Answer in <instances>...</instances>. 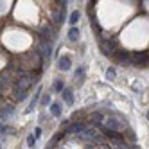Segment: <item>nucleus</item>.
Returning <instances> with one entry per match:
<instances>
[{"mask_svg": "<svg viewBox=\"0 0 149 149\" xmlns=\"http://www.w3.org/2000/svg\"><path fill=\"white\" fill-rule=\"evenodd\" d=\"M33 84H34L33 76H29V74H25V72H20V74H18V77H16V81L13 83V93H15V99L24 101L27 95H29L31 88H33Z\"/></svg>", "mask_w": 149, "mask_h": 149, "instance_id": "1", "label": "nucleus"}, {"mask_svg": "<svg viewBox=\"0 0 149 149\" xmlns=\"http://www.w3.org/2000/svg\"><path fill=\"white\" fill-rule=\"evenodd\" d=\"M86 127H88V124H86V122H81V120H74V122H70V124L67 126L65 133H67V135H74V136H76V135H79L83 130H86Z\"/></svg>", "mask_w": 149, "mask_h": 149, "instance_id": "2", "label": "nucleus"}, {"mask_svg": "<svg viewBox=\"0 0 149 149\" xmlns=\"http://www.w3.org/2000/svg\"><path fill=\"white\" fill-rule=\"evenodd\" d=\"M131 65L135 67H147L149 65V54L147 52H135L131 56Z\"/></svg>", "mask_w": 149, "mask_h": 149, "instance_id": "3", "label": "nucleus"}, {"mask_svg": "<svg viewBox=\"0 0 149 149\" xmlns=\"http://www.w3.org/2000/svg\"><path fill=\"white\" fill-rule=\"evenodd\" d=\"M13 113H15V106L13 104H2V106H0V120L11 119Z\"/></svg>", "mask_w": 149, "mask_h": 149, "instance_id": "4", "label": "nucleus"}, {"mask_svg": "<svg viewBox=\"0 0 149 149\" xmlns=\"http://www.w3.org/2000/svg\"><path fill=\"white\" fill-rule=\"evenodd\" d=\"M40 97H41V86H38V88H36V93L33 95V99H31L29 106L25 108V113H33V111H34V108H36L38 102H40Z\"/></svg>", "mask_w": 149, "mask_h": 149, "instance_id": "5", "label": "nucleus"}, {"mask_svg": "<svg viewBox=\"0 0 149 149\" xmlns=\"http://www.w3.org/2000/svg\"><path fill=\"white\" fill-rule=\"evenodd\" d=\"M58 68L63 70V72H68V70L72 68V59H70L68 56H61V58L58 59Z\"/></svg>", "mask_w": 149, "mask_h": 149, "instance_id": "6", "label": "nucleus"}, {"mask_svg": "<svg viewBox=\"0 0 149 149\" xmlns=\"http://www.w3.org/2000/svg\"><path fill=\"white\" fill-rule=\"evenodd\" d=\"M61 99H63V102H67L68 106H72L74 104V92H72V88H63L61 90Z\"/></svg>", "mask_w": 149, "mask_h": 149, "instance_id": "7", "label": "nucleus"}, {"mask_svg": "<svg viewBox=\"0 0 149 149\" xmlns=\"http://www.w3.org/2000/svg\"><path fill=\"white\" fill-rule=\"evenodd\" d=\"M117 59V63H122V65H130V63H131V56L130 54H127V52L126 50H120V52H117V56H115Z\"/></svg>", "mask_w": 149, "mask_h": 149, "instance_id": "8", "label": "nucleus"}, {"mask_svg": "<svg viewBox=\"0 0 149 149\" xmlns=\"http://www.w3.org/2000/svg\"><path fill=\"white\" fill-rule=\"evenodd\" d=\"M79 36H81V33H79V29H77L76 25H72V27L68 29V34H67L68 41H72V43H76V41L79 40Z\"/></svg>", "mask_w": 149, "mask_h": 149, "instance_id": "9", "label": "nucleus"}, {"mask_svg": "<svg viewBox=\"0 0 149 149\" xmlns=\"http://www.w3.org/2000/svg\"><path fill=\"white\" fill-rule=\"evenodd\" d=\"M49 113L52 117H61V104L59 102H50L49 104Z\"/></svg>", "mask_w": 149, "mask_h": 149, "instance_id": "10", "label": "nucleus"}, {"mask_svg": "<svg viewBox=\"0 0 149 149\" xmlns=\"http://www.w3.org/2000/svg\"><path fill=\"white\" fill-rule=\"evenodd\" d=\"M102 122H104V115H102V113L97 111V113H93V115H92V124H93L95 127H101Z\"/></svg>", "mask_w": 149, "mask_h": 149, "instance_id": "11", "label": "nucleus"}, {"mask_svg": "<svg viewBox=\"0 0 149 149\" xmlns=\"http://www.w3.org/2000/svg\"><path fill=\"white\" fill-rule=\"evenodd\" d=\"M74 79H76L77 84H83V81H84V67H77V68H76Z\"/></svg>", "mask_w": 149, "mask_h": 149, "instance_id": "12", "label": "nucleus"}, {"mask_svg": "<svg viewBox=\"0 0 149 149\" xmlns=\"http://www.w3.org/2000/svg\"><path fill=\"white\" fill-rule=\"evenodd\" d=\"M79 18H81V13L76 9V11L70 13V16H68V24H70V25H76V24L79 22Z\"/></svg>", "mask_w": 149, "mask_h": 149, "instance_id": "13", "label": "nucleus"}, {"mask_svg": "<svg viewBox=\"0 0 149 149\" xmlns=\"http://www.w3.org/2000/svg\"><path fill=\"white\" fill-rule=\"evenodd\" d=\"M65 88V83H63L61 79H56L54 83H52V90L54 92H58V93H61V90Z\"/></svg>", "mask_w": 149, "mask_h": 149, "instance_id": "14", "label": "nucleus"}, {"mask_svg": "<svg viewBox=\"0 0 149 149\" xmlns=\"http://www.w3.org/2000/svg\"><path fill=\"white\" fill-rule=\"evenodd\" d=\"M50 102H52V97H50V93H43V95L40 97V104H41V106H49Z\"/></svg>", "mask_w": 149, "mask_h": 149, "instance_id": "15", "label": "nucleus"}, {"mask_svg": "<svg viewBox=\"0 0 149 149\" xmlns=\"http://www.w3.org/2000/svg\"><path fill=\"white\" fill-rule=\"evenodd\" d=\"M36 140H38V138L34 136V133H31V135L27 136V146H29V147H34V144H36Z\"/></svg>", "mask_w": 149, "mask_h": 149, "instance_id": "16", "label": "nucleus"}, {"mask_svg": "<svg viewBox=\"0 0 149 149\" xmlns=\"http://www.w3.org/2000/svg\"><path fill=\"white\" fill-rule=\"evenodd\" d=\"M106 79H110V81L115 79V68H113V67H110L108 70H106Z\"/></svg>", "mask_w": 149, "mask_h": 149, "instance_id": "17", "label": "nucleus"}, {"mask_svg": "<svg viewBox=\"0 0 149 149\" xmlns=\"http://www.w3.org/2000/svg\"><path fill=\"white\" fill-rule=\"evenodd\" d=\"M34 136H36V138H40V136H41V127H40V126H38V127H34Z\"/></svg>", "mask_w": 149, "mask_h": 149, "instance_id": "18", "label": "nucleus"}, {"mask_svg": "<svg viewBox=\"0 0 149 149\" xmlns=\"http://www.w3.org/2000/svg\"><path fill=\"white\" fill-rule=\"evenodd\" d=\"M147 119H149V110H147Z\"/></svg>", "mask_w": 149, "mask_h": 149, "instance_id": "19", "label": "nucleus"}, {"mask_svg": "<svg viewBox=\"0 0 149 149\" xmlns=\"http://www.w3.org/2000/svg\"><path fill=\"white\" fill-rule=\"evenodd\" d=\"M0 147H2V146H0Z\"/></svg>", "mask_w": 149, "mask_h": 149, "instance_id": "20", "label": "nucleus"}]
</instances>
